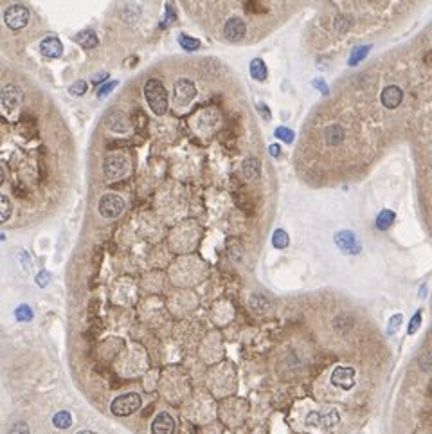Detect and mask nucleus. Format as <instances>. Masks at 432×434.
<instances>
[{"label": "nucleus", "instance_id": "nucleus-1", "mask_svg": "<svg viewBox=\"0 0 432 434\" xmlns=\"http://www.w3.org/2000/svg\"><path fill=\"white\" fill-rule=\"evenodd\" d=\"M144 98L155 116H164L167 112V92L158 79H148L146 81Z\"/></svg>", "mask_w": 432, "mask_h": 434}, {"label": "nucleus", "instance_id": "nucleus-2", "mask_svg": "<svg viewBox=\"0 0 432 434\" xmlns=\"http://www.w3.org/2000/svg\"><path fill=\"white\" fill-rule=\"evenodd\" d=\"M141 407V396L137 393H124L112 402L110 409L116 416H128Z\"/></svg>", "mask_w": 432, "mask_h": 434}, {"label": "nucleus", "instance_id": "nucleus-3", "mask_svg": "<svg viewBox=\"0 0 432 434\" xmlns=\"http://www.w3.org/2000/svg\"><path fill=\"white\" fill-rule=\"evenodd\" d=\"M4 22L9 29L20 31V29H24V27L27 26V22H29V11L20 4L9 6L4 13Z\"/></svg>", "mask_w": 432, "mask_h": 434}, {"label": "nucleus", "instance_id": "nucleus-4", "mask_svg": "<svg viewBox=\"0 0 432 434\" xmlns=\"http://www.w3.org/2000/svg\"><path fill=\"white\" fill-rule=\"evenodd\" d=\"M123 211H124V202L119 195L108 193V195H103L101 200H99V213H101L105 218L114 220L123 215Z\"/></svg>", "mask_w": 432, "mask_h": 434}, {"label": "nucleus", "instance_id": "nucleus-5", "mask_svg": "<svg viewBox=\"0 0 432 434\" xmlns=\"http://www.w3.org/2000/svg\"><path fill=\"white\" fill-rule=\"evenodd\" d=\"M173 96H175V103L179 107H188L193 99L197 98V86L191 79H179L173 86Z\"/></svg>", "mask_w": 432, "mask_h": 434}, {"label": "nucleus", "instance_id": "nucleus-6", "mask_svg": "<svg viewBox=\"0 0 432 434\" xmlns=\"http://www.w3.org/2000/svg\"><path fill=\"white\" fill-rule=\"evenodd\" d=\"M128 169V162L124 159L123 155L119 153H114V155H108L107 159L103 162V171H105V177L110 179V181H116V179H121V177L126 173Z\"/></svg>", "mask_w": 432, "mask_h": 434}, {"label": "nucleus", "instance_id": "nucleus-7", "mask_svg": "<svg viewBox=\"0 0 432 434\" xmlns=\"http://www.w3.org/2000/svg\"><path fill=\"white\" fill-rule=\"evenodd\" d=\"M22 101V91L13 83H6L2 86V107L6 108V112H15Z\"/></svg>", "mask_w": 432, "mask_h": 434}, {"label": "nucleus", "instance_id": "nucleus-8", "mask_svg": "<svg viewBox=\"0 0 432 434\" xmlns=\"http://www.w3.org/2000/svg\"><path fill=\"white\" fill-rule=\"evenodd\" d=\"M247 35V26L241 18L234 17L231 20H227L225 27H223V36L227 40H232V42H238V40H243Z\"/></svg>", "mask_w": 432, "mask_h": 434}, {"label": "nucleus", "instance_id": "nucleus-9", "mask_svg": "<svg viewBox=\"0 0 432 434\" xmlns=\"http://www.w3.org/2000/svg\"><path fill=\"white\" fill-rule=\"evenodd\" d=\"M331 382L335 386L342 387V389H350L355 384V371L351 370V368H348V366H338L337 370L333 371V375H331Z\"/></svg>", "mask_w": 432, "mask_h": 434}, {"label": "nucleus", "instance_id": "nucleus-10", "mask_svg": "<svg viewBox=\"0 0 432 434\" xmlns=\"http://www.w3.org/2000/svg\"><path fill=\"white\" fill-rule=\"evenodd\" d=\"M335 241H337L338 249H342L344 252H348V254L360 252V243L351 231H340L337 236H335Z\"/></svg>", "mask_w": 432, "mask_h": 434}, {"label": "nucleus", "instance_id": "nucleus-11", "mask_svg": "<svg viewBox=\"0 0 432 434\" xmlns=\"http://www.w3.org/2000/svg\"><path fill=\"white\" fill-rule=\"evenodd\" d=\"M175 432V420L171 414L160 413L155 416L151 423V434H173Z\"/></svg>", "mask_w": 432, "mask_h": 434}, {"label": "nucleus", "instance_id": "nucleus-12", "mask_svg": "<svg viewBox=\"0 0 432 434\" xmlns=\"http://www.w3.org/2000/svg\"><path fill=\"white\" fill-rule=\"evenodd\" d=\"M107 126L112 130V132L124 133V132H128L130 130V121H128V117L121 112V110H112L107 117Z\"/></svg>", "mask_w": 432, "mask_h": 434}, {"label": "nucleus", "instance_id": "nucleus-13", "mask_svg": "<svg viewBox=\"0 0 432 434\" xmlns=\"http://www.w3.org/2000/svg\"><path fill=\"white\" fill-rule=\"evenodd\" d=\"M308 423L310 425L324 427V429H331L338 423V413L337 411H329L328 414H319V413H310L308 414Z\"/></svg>", "mask_w": 432, "mask_h": 434}, {"label": "nucleus", "instance_id": "nucleus-14", "mask_svg": "<svg viewBox=\"0 0 432 434\" xmlns=\"http://www.w3.org/2000/svg\"><path fill=\"white\" fill-rule=\"evenodd\" d=\"M40 51H42L43 56L47 58H60L61 52H63V45L58 38L54 36H47V38H43L42 43H40Z\"/></svg>", "mask_w": 432, "mask_h": 434}, {"label": "nucleus", "instance_id": "nucleus-15", "mask_svg": "<svg viewBox=\"0 0 432 434\" xmlns=\"http://www.w3.org/2000/svg\"><path fill=\"white\" fill-rule=\"evenodd\" d=\"M403 98V92L400 91V86L396 85H389L385 86L384 92H382V103H384L385 108H396L400 107Z\"/></svg>", "mask_w": 432, "mask_h": 434}, {"label": "nucleus", "instance_id": "nucleus-16", "mask_svg": "<svg viewBox=\"0 0 432 434\" xmlns=\"http://www.w3.org/2000/svg\"><path fill=\"white\" fill-rule=\"evenodd\" d=\"M241 175L247 179V181H256L257 177L261 175V164L256 157H247L241 164Z\"/></svg>", "mask_w": 432, "mask_h": 434}, {"label": "nucleus", "instance_id": "nucleus-17", "mask_svg": "<svg viewBox=\"0 0 432 434\" xmlns=\"http://www.w3.org/2000/svg\"><path fill=\"white\" fill-rule=\"evenodd\" d=\"M74 40H76L83 49H87V51L98 47V43H99L98 35H96L92 29H85V31H81V33H77V35L74 36Z\"/></svg>", "mask_w": 432, "mask_h": 434}, {"label": "nucleus", "instance_id": "nucleus-18", "mask_svg": "<svg viewBox=\"0 0 432 434\" xmlns=\"http://www.w3.org/2000/svg\"><path fill=\"white\" fill-rule=\"evenodd\" d=\"M18 126H20L18 130H20V133L24 137L31 139L36 135V121H35V117L29 116V114H22L20 121H18Z\"/></svg>", "mask_w": 432, "mask_h": 434}, {"label": "nucleus", "instance_id": "nucleus-19", "mask_svg": "<svg viewBox=\"0 0 432 434\" xmlns=\"http://www.w3.org/2000/svg\"><path fill=\"white\" fill-rule=\"evenodd\" d=\"M324 141L328 142L329 146H338L340 142L344 141V130L342 126L338 125H329L324 130Z\"/></svg>", "mask_w": 432, "mask_h": 434}, {"label": "nucleus", "instance_id": "nucleus-20", "mask_svg": "<svg viewBox=\"0 0 432 434\" xmlns=\"http://www.w3.org/2000/svg\"><path fill=\"white\" fill-rule=\"evenodd\" d=\"M250 74L256 81H265L267 79V65L261 58H256V60L250 61Z\"/></svg>", "mask_w": 432, "mask_h": 434}, {"label": "nucleus", "instance_id": "nucleus-21", "mask_svg": "<svg viewBox=\"0 0 432 434\" xmlns=\"http://www.w3.org/2000/svg\"><path fill=\"white\" fill-rule=\"evenodd\" d=\"M393 222H394V213L389 209H384L377 218V227L380 229V231H385V229L391 227Z\"/></svg>", "mask_w": 432, "mask_h": 434}, {"label": "nucleus", "instance_id": "nucleus-22", "mask_svg": "<svg viewBox=\"0 0 432 434\" xmlns=\"http://www.w3.org/2000/svg\"><path fill=\"white\" fill-rule=\"evenodd\" d=\"M52 423H54L56 429H69L70 423H72V418H70V414L67 411H60V413L54 414Z\"/></svg>", "mask_w": 432, "mask_h": 434}, {"label": "nucleus", "instance_id": "nucleus-23", "mask_svg": "<svg viewBox=\"0 0 432 434\" xmlns=\"http://www.w3.org/2000/svg\"><path fill=\"white\" fill-rule=\"evenodd\" d=\"M270 303L267 297L263 296H252L250 297V308L254 310V312H257V314H265L267 310H269Z\"/></svg>", "mask_w": 432, "mask_h": 434}, {"label": "nucleus", "instance_id": "nucleus-24", "mask_svg": "<svg viewBox=\"0 0 432 434\" xmlns=\"http://www.w3.org/2000/svg\"><path fill=\"white\" fill-rule=\"evenodd\" d=\"M146 125H148V119H146V114L142 112V110H135V112L132 114V126L137 132H141V130L146 128Z\"/></svg>", "mask_w": 432, "mask_h": 434}, {"label": "nucleus", "instance_id": "nucleus-25", "mask_svg": "<svg viewBox=\"0 0 432 434\" xmlns=\"http://www.w3.org/2000/svg\"><path fill=\"white\" fill-rule=\"evenodd\" d=\"M179 42H180V45L186 49V51H198V49H200V42H198L197 38H193V36L180 35Z\"/></svg>", "mask_w": 432, "mask_h": 434}, {"label": "nucleus", "instance_id": "nucleus-26", "mask_svg": "<svg viewBox=\"0 0 432 434\" xmlns=\"http://www.w3.org/2000/svg\"><path fill=\"white\" fill-rule=\"evenodd\" d=\"M272 243H274L276 249H285L288 245V234L283 229H278L272 236Z\"/></svg>", "mask_w": 432, "mask_h": 434}, {"label": "nucleus", "instance_id": "nucleus-27", "mask_svg": "<svg viewBox=\"0 0 432 434\" xmlns=\"http://www.w3.org/2000/svg\"><path fill=\"white\" fill-rule=\"evenodd\" d=\"M15 317H17V321H20V322L31 321V319H33V310H31V306H27V305H20L17 308V312H15Z\"/></svg>", "mask_w": 432, "mask_h": 434}, {"label": "nucleus", "instance_id": "nucleus-28", "mask_svg": "<svg viewBox=\"0 0 432 434\" xmlns=\"http://www.w3.org/2000/svg\"><path fill=\"white\" fill-rule=\"evenodd\" d=\"M418 366L421 371H432V350L430 352H425L423 355H419Z\"/></svg>", "mask_w": 432, "mask_h": 434}, {"label": "nucleus", "instance_id": "nucleus-29", "mask_svg": "<svg viewBox=\"0 0 432 434\" xmlns=\"http://www.w3.org/2000/svg\"><path fill=\"white\" fill-rule=\"evenodd\" d=\"M9 215H11V204H9L8 197L0 198V222H8Z\"/></svg>", "mask_w": 432, "mask_h": 434}, {"label": "nucleus", "instance_id": "nucleus-30", "mask_svg": "<svg viewBox=\"0 0 432 434\" xmlns=\"http://www.w3.org/2000/svg\"><path fill=\"white\" fill-rule=\"evenodd\" d=\"M333 326L337 328L338 331H348L353 326V321H351V317H348V315H340V317L335 319Z\"/></svg>", "mask_w": 432, "mask_h": 434}, {"label": "nucleus", "instance_id": "nucleus-31", "mask_svg": "<svg viewBox=\"0 0 432 434\" xmlns=\"http://www.w3.org/2000/svg\"><path fill=\"white\" fill-rule=\"evenodd\" d=\"M274 135L283 142H292V141H294V132H292V130H288V128H285V126H279V128H276Z\"/></svg>", "mask_w": 432, "mask_h": 434}, {"label": "nucleus", "instance_id": "nucleus-32", "mask_svg": "<svg viewBox=\"0 0 432 434\" xmlns=\"http://www.w3.org/2000/svg\"><path fill=\"white\" fill-rule=\"evenodd\" d=\"M400 324H402V315L398 314V315H393L389 321V326H387V333L389 335H393V333H396V330L400 328Z\"/></svg>", "mask_w": 432, "mask_h": 434}, {"label": "nucleus", "instance_id": "nucleus-33", "mask_svg": "<svg viewBox=\"0 0 432 434\" xmlns=\"http://www.w3.org/2000/svg\"><path fill=\"white\" fill-rule=\"evenodd\" d=\"M116 86H117V81H107L103 86H99L98 98H105V96H108L114 89H116Z\"/></svg>", "mask_w": 432, "mask_h": 434}, {"label": "nucleus", "instance_id": "nucleus-34", "mask_svg": "<svg viewBox=\"0 0 432 434\" xmlns=\"http://www.w3.org/2000/svg\"><path fill=\"white\" fill-rule=\"evenodd\" d=\"M70 92L74 96H83L87 92V83L85 81H76L72 86H70Z\"/></svg>", "mask_w": 432, "mask_h": 434}, {"label": "nucleus", "instance_id": "nucleus-35", "mask_svg": "<svg viewBox=\"0 0 432 434\" xmlns=\"http://www.w3.org/2000/svg\"><path fill=\"white\" fill-rule=\"evenodd\" d=\"M9 434H29V427H27V423L20 421V423H15V425L11 427Z\"/></svg>", "mask_w": 432, "mask_h": 434}, {"label": "nucleus", "instance_id": "nucleus-36", "mask_svg": "<svg viewBox=\"0 0 432 434\" xmlns=\"http://www.w3.org/2000/svg\"><path fill=\"white\" fill-rule=\"evenodd\" d=\"M36 283H38V287H47L49 283H51V274L45 271H42L38 276H36Z\"/></svg>", "mask_w": 432, "mask_h": 434}, {"label": "nucleus", "instance_id": "nucleus-37", "mask_svg": "<svg viewBox=\"0 0 432 434\" xmlns=\"http://www.w3.org/2000/svg\"><path fill=\"white\" fill-rule=\"evenodd\" d=\"M419 322H421V314H416L414 317L411 319V326H409V335H412V333H416L419 328Z\"/></svg>", "mask_w": 432, "mask_h": 434}, {"label": "nucleus", "instance_id": "nucleus-38", "mask_svg": "<svg viewBox=\"0 0 432 434\" xmlns=\"http://www.w3.org/2000/svg\"><path fill=\"white\" fill-rule=\"evenodd\" d=\"M269 151H270V155H272V157H278V155L281 153V148H279L278 144H272V146L269 148Z\"/></svg>", "mask_w": 432, "mask_h": 434}, {"label": "nucleus", "instance_id": "nucleus-39", "mask_svg": "<svg viewBox=\"0 0 432 434\" xmlns=\"http://www.w3.org/2000/svg\"><path fill=\"white\" fill-rule=\"evenodd\" d=\"M103 79H107V74H98V76H96V79H94V83H96V85H99V83L103 81Z\"/></svg>", "mask_w": 432, "mask_h": 434}, {"label": "nucleus", "instance_id": "nucleus-40", "mask_svg": "<svg viewBox=\"0 0 432 434\" xmlns=\"http://www.w3.org/2000/svg\"><path fill=\"white\" fill-rule=\"evenodd\" d=\"M260 110H263V116H265V119H270V114H269V108L265 107V105H260Z\"/></svg>", "mask_w": 432, "mask_h": 434}, {"label": "nucleus", "instance_id": "nucleus-41", "mask_svg": "<svg viewBox=\"0 0 432 434\" xmlns=\"http://www.w3.org/2000/svg\"><path fill=\"white\" fill-rule=\"evenodd\" d=\"M77 434H96L94 430H79Z\"/></svg>", "mask_w": 432, "mask_h": 434}]
</instances>
